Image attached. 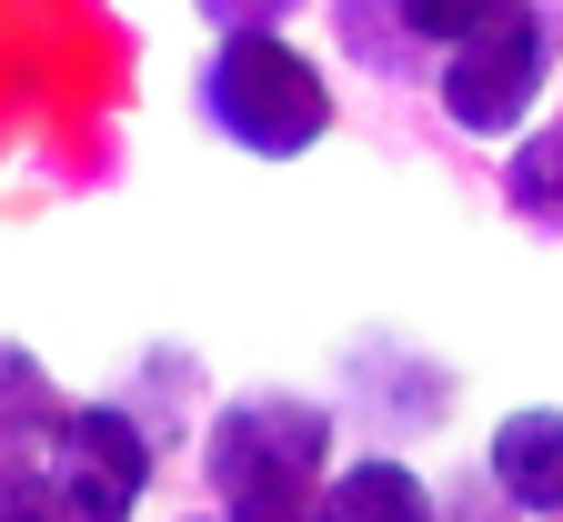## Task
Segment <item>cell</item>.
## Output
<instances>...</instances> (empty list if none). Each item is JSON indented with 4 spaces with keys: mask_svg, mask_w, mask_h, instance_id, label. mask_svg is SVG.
<instances>
[{
    "mask_svg": "<svg viewBox=\"0 0 563 522\" xmlns=\"http://www.w3.org/2000/svg\"><path fill=\"white\" fill-rule=\"evenodd\" d=\"M60 412L70 402H60V382L41 371V352L31 342H0V482H11V473H41Z\"/></svg>",
    "mask_w": 563,
    "mask_h": 522,
    "instance_id": "6",
    "label": "cell"
},
{
    "mask_svg": "<svg viewBox=\"0 0 563 522\" xmlns=\"http://www.w3.org/2000/svg\"><path fill=\"white\" fill-rule=\"evenodd\" d=\"M504 201L533 221V232H563V111H543L504 152Z\"/></svg>",
    "mask_w": 563,
    "mask_h": 522,
    "instance_id": "8",
    "label": "cell"
},
{
    "mask_svg": "<svg viewBox=\"0 0 563 522\" xmlns=\"http://www.w3.org/2000/svg\"><path fill=\"white\" fill-rule=\"evenodd\" d=\"M181 522H222V512H181Z\"/></svg>",
    "mask_w": 563,
    "mask_h": 522,
    "instance_id": "11",
    "label": "cell"
},
{
    "mask_svg": "<svg viewBox=\"0 0 563 522\" xmlns=\"http://www.w3.org/2000/svg\"><path fill=\"white\" fill-rule=\"evenodd\" d=\"M191 101H201L211 141H232L242 162H302V152H322L332 121H342L322 60L292 31H242V41H222V51L201 60Z\"/></svg>",
    "mask_w": 563,
    "mask_h": 522,
    "instance_id": "2",
    "label": "cell"
},
{
    "mask_svg": "<svg viewBox=\"0 0 563 522\" xmlns=\"http://www.w3.org/2000/svg\"><path fill=\"white\" fill-rule=\"evenodd\" d=\"M0 522H60L51 482H41V473H11V482H0Z\"/></svg>",
    "mask_w": 563,
    "mask_h": 522,
    "instance_id": "10",
    "label": "cell"
},
{
    "mask_svg": "<svg viewBox=\"0 0 563 522\" xmlns=\"http://www.w3.org/2000/svg\"><path fill=\"white\" fill-rule=\"evenodd\" d=\"M332 31L352 41V60H363V70H383V81H402V70H433V51L412 41V21H402V11H342Z\"/></svg>",
    "mask_w": 563,
    "mask_h": 522,
    "instance_id": "9",
    "label": "cell"
},
{
    "mask_svg": "<svg viewBox=\"0 0 563 522\" xmlns=\"http://www.w3.org/2000/svg\"><path fill=\"white\" fill-rule=\"evenodd\" d=\"M342 473V422L312 392H232L201 422V482L222 522H322Z\"/></svg>",
    "mask_w": 563,
    "mask_h": 522,
    "instance_id": "1",
    "label": "cell"
},
{
    "mask_svg": "<svg viewBox=\"0 0 563 522\" xmlns=\"http://www.w3.org/2000/svg\"><path fill=\"white\" fill-rule=\"evenodd\" d=\"M553 70H563V21L543 0H483L473 41L443 51V70H433V101L463 141H523Z\"/></svg>",
    "mask_w": 563,
    "mask_h": 522,
    "instance_id": "3",
    "label": "cell"
},
{
    "mask_svg": "<svg viewBox=\"0 0 563 522\" xmlns=\"http://www.w3.org/2000/svg\"><path fill=\"white\" fill-rule=\"evenodd\" d=\"M322 522H443V492L422 482L402 453H352V463L332 473Z\"/></svg>",
    "mask_w": 563,
    "mask_h": 522,
    "instance_id": "7",
    "label": "cell"
},
{
    "mask_svg": "<svg viewBox=\"0 0 563 522\" xmlns=\"http://www.w3.org/2000/svg\"><path fill=\"white\" fill-rule=\"evenodd\" d=\"M152 463H162V442L131 402H70L51 453H41V482H51L60 522H141Z\"/></svg>",
    "mask_w": 563,
    "mask_h": 522,
    "instance_id": "4",
    "label": "cell"
},
{
    "mask_svg": "<svg viewBox=\"0 0 563 522\" xmlns=\"http://www.w3.org/2000/svg\"><path fill=\"white\" fill-rule=\"evenodd\" d=\"M483 482L504 492V512H523V522H563V402H523V412L493 422Z\"/></svg>",
    "mask_w": 563,
    "mask_h": 522,
    "instance_id": "5",
    "label": "cell"
}]
</instances>
